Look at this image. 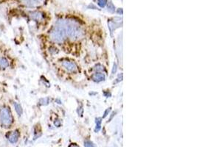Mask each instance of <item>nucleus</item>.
Wrapping results in <instances>:
<instances>
[{"label":"nucleus","instance_id":"2","mask_svg":"<svg viewBox=\"0 0 197 147\" xmlns=\"http://www.w3.org/2000/svg\"><path fill=\"white\" fill-rule=\"evenodd\" d=\"M50 38L55 43H63L67 38L64 28L59 22H56V27L50 31Z\"/></svg>","mask_w":197,"mask_h":147},{"label":"nucleus","instance_id":"9","mask_svg":"<svg viewBox=\"0 0 197 147\" xmlns=\"http://www.w3.org/2000/svg\"><path fill=\"white\" fill-rule=\"evenodd\" d=\"M9 66V61L5 57H0V68L6 69Z\"/></svg>","mask_w":197,"mask_h":147},{"label":"nucleus","instance_id":"7","mask_svg":"<svg viewBox=\"0 0 197 147\" xmlns=\"http://www.w3.org/2000/svg\"><path fill=\"white\" fill-rule=\"evenodd\" d=\"M92 79L93 81L99 82L104 81L105 80V75L104 74L101 73V72H96L92 76Z\"/></svg>","mask_w":197,"mask_h":147},{"label":"nucleus","instance_id":"15","mask_svg":"<svg viewBox=\"0 0 197 147\" xmlns=\"http://www.w3.org/2000/svg\"><path fill=\"white\" fill-rule=\"evenodd\" d=\"M94 69H95V71H96L97 72H102V71L104 70V66H101V65H98L97 66H95V68Z\"/></svg>","mask_w":197,"mask_h":147},{"label":"nucleus","instance_id":"6","mask_svg":"<svg viewBox=\"0 0 197 147\" xmlns=\"http://www.w3.org/2000/svg\"><path fill=\"white\" fill-rule=\"evenodd\" d=\"M19 138V133L17 130L10 132L7 136V139L11 143H16L18 141V139Z\"/></svg>","mask_w":197,"mask_h":147},{"label":"nucleus","instance_id":"4","mask_svg":"<svg viewBox=\"0 0 197 147\" xmlns=\"http://www.w3.org/2000/svg\"><path fill=\"white\" fill-rule=\"evenodd\" d=\"M62 66L67 71L70 72H75L77 70V65L71 61H64L62 63Z\"/></svg>","mask_w":197,"mask_h":147},{"label":"nucleus","instance_id":"5","mask_svg":"<svg viewBox=\"0 0 197 147\" xmlns=\"http://www.w3.org/2000/svg\"><path fill=\"white\" fill-rule=\"evenodd\" d=\"M44 0H22V2L28 7H37L44 3Z\"/></svg>","mask_w":197,"mask_h":147},{"label":"nucleus","instance_id":"16","mask_svg":"<svg viewBox=\"0 0 197 147\" xmlns=\"http://www.w3.org/2000/svg\"><path fill=\"white\" fill-rule=\"evenodd\" d=\"M48 99H42L40 102H41V105H47V104H48Z\"/></svg>","mask_w":197,"mask_h":147},{"label":"nucleus","instance_id":"13","mask_svg":"<svg viewBox=\"0 0 197 147\" xmlns=\"http://www.w3.org/2000/svg\"><path fill=\"white\" fill-rule=\"evenodd\" d=\"M107 3V0H98V4L101 7H104Z\"/></svg>","mask_w":197,"mask_h":147},{"label":"nucleus","instance_id":"20","mask_svg":"<svg viewBox=\"0 0 197 147\" xmlns=\"http://www.w3.org/2000/svg\"><path fill=\"white\" fill-rule=\"evenodd\" d=\"M70 147H78V146H76V145H75V144H72V146H70Z\"/></svg>","mask_w":197,"mask_h":147},{"label":"nucleus","instance_id":"11","mask_svg":"<svg viewBox=\"0 0 197 147\" xmlns=\"http://www.w3.org/2000/svg\"><path fill=\"white\" fill-rule=\"evenodd\" d=\"M14 106H15V109H16V113H18V115H22V107H21V105H19V104H18V103H15Z\"/></svg>","mask_w":197,"mask_h":147},{"label":"nucleus","instance_id":"12","mask_svg":"<svg viewBox=\"0 0 197 147\" xmlns=\"http://www.w3.org/2000/svg\"><path fill=\"white\" fill-rule=\"evenodd\" d=\"M108 10L110 12V13H113L114 12V10H115V7H114V6L113 5V4L112 2H109L108 4Z\"/></svg>","mask_w":197,"mask_h":147},{"label":"nucleus","instance_id":"8","mask_svg":"<svg viewBox=\"0 0 197 147\" xmlns=\"http://www.w3.org/2000/svg\"><path fill=\"white\" fill-rule=\"evenodd\" d=\"M30 17L35 21H41L43 19V16L40 12H33L30 13Z\"/></svg>","mask_w":197,"mask_h":147},{"label":"nucleus","instance_id":"1","mask_svg":"<svg viewBox=\"0 0 197 147\" xmlns=\"http://www.w3.org/2000/svg\"><path fill=\"white\" fill-rule=\"evenodd\" d=\"M57 22L62 25L64 28L67 36L72 41H77L84 36L85 32L82 27L75 21L71 19H61Z\"/></svg>","mask_w":197,"mask_h":147},{"label":"nucleus","instance_id":"14","mask_svg":"<svg viewBox=\"0 0 197 147\" xmlns=\"http://www.w3.org/2000/svg\"><path fill=\"white\" fill-rule=\"evenodd\" d=\"M84 146L85 147H96L95 146V144L92 143V142L89 141H86L84 142Z\"/></svg>","mask_w":197,"mask_h":147},{"label":"nucleus","instance_id":"17","mask_svg":"<svg viewBox=\"0 0 197 147\" xmlns=\"http://www.w3.org/2000/svg\"><path fill=\"white\" fill-rule=\"evenodd\" d=\"M110 110H111V108H108V109L106 110L105 111V113H104V118H105V117H106L107 115H108L109 113L110 112Z\"/></svg>","mask_w":197,"mask_h":147},{"label":"nucleus","instance_id":"19","mask_svg":"<svg viewBox=\"0 0 197 147\" xmlns=\"http://www.w3.org/2000/svg\"><path fill=\"white\" fill-rule=\"evenodd\" d=\"M117 13H118L119 14L120 13V14L122 15V14H123V10H122V9H121V10H120V9H119V10H117Z\"/></svg>","mask_w":197,"mask_h":147},{"label":"nucleus","instance_id":"3","mask_svg":"<svg viewBox=\"0 0 197 147\" xmlns=\"http://www.w3.org/2000/svg\"><path fill=\"white\" fill-rule=\"evenodd\" d=\"M13 115L8 107H3L0 110V124L4 128H9L13 123Z\"/></svg>","mask_w":197,"mask_h":147},{"label":"nucleus","instance_id":"18","mask_svg":"<svg viewBox=\"0 0 197 147\" xmlns=\"http://www.w3.org/2000/svg\"><path fill=\"white\" fill-rule=\"evenodd\" d=\"M116 71H117V65L114 63V67H113V70H112V74H114V73L116 72Z\"/></svg>","mask_w":197,"mask_h":147},{"label":"nucleus","instance_id":"10","mask_svg":"<svg viewBox=\"0 0 197 147\" xmlns=\"http://www.w3.org/2000/svg\"><path fill=\"white\" fill-rule=\"evenodd\" d=\"M101 122H102V118H97L96 119H95V123H96V127H95V131L96 132V133L99 132L100 130H101Z\"/></svg>","mask_w":197,"mask_h":147}]
</instances>
